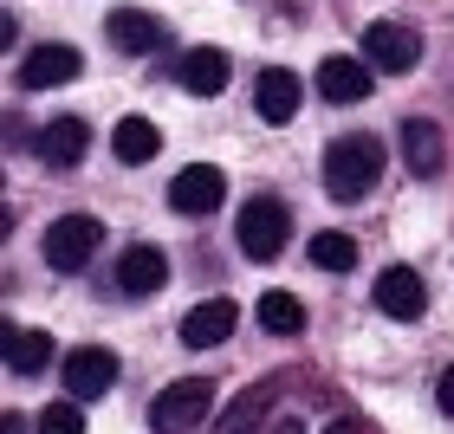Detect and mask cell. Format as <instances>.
Listing matches in <instances>:
<instances>
[{
  "instance_id": "obj_1",
  "label": "cell",
  "mask_w": 454,
  "mask_h": 434,
  "mask_svg": "<svg viewBox=\"0 0 454 434\" xmlns=\"http://www.w3.org/2000/svg\"><path fill=\"white\" fill-rule=\"evenodd\" d=\"M383 175V143L377 136H338L332 150H325V189H332V201H364L370 189H377Z\"/></svg>"
},
{
  "instance_id": "obj_2",
  "label": "cell",
  "mask_w": 454,
  "mask_h": 434,
  "mask_svg": "<svg viewBox=\"0 0 454 434\" xmlns=\"http://www.w3.org/2000/svg\"><path fill=\"white\" fill-rule=\"evenodd\" d=\"M98 246H105V227H98L91 214H59L46 227V240H39V253H46L52 273H85Z\"/></svg>"
},
{
  "instance_id": "obj_3",
  "label": "cell",
  "mask_w": 454,
  "mask_h": 434,
  "mask_svg": "<svg viewBox=\"0 0 454 434\" xmlns=\"http://www.w3.org/2000/svg\"><path fill=\"white\" fill-rule=\"evenodd\" d=\"M286 227H293V214H286V201L279 195H254L240 208V253L247 260H279L286 253Z\"/></svg>"
},
{
  "instance_id": "obj_4",
  "label": "cell",
  "mask_w": 454,
  "mask_h": 434,
  "mask_svg": "<svg viewBox=\"0 0 454 434\" xmlns=\"http://www.w3.org/2000/svg\"><path fill=\"white\" fill-rule=\"evenodd\" d=\"M215 408V383L208 376H189V383H169L162 396L150 402V428L156 434H195V422Z\"/></svg>"
},
{
  "instance_id": "obj_5",
  "label": "cell",
  "mask_w": 454,
  "mask_h": 434,
  "mask_svg": "<svg viewBox=\"0 0 454 434\" xmlns=\"http://www.w3.org/2000/svg\"><path fill=\"white\" fill-rule=\"evenodd\" d=\"M66 396L72 402H98L105 389L117 383V350H105V344H78V350H66Z\"/></svg>"
},
{
  "instance_id": "obj_6",
  "label": "cell",
  "mask_w": 454,
  "mask_h": 434,
  "mask_svg": "<svg viewBox=\"0 0 454 434\" xmlns=\"http://www.w3.org/2000/svg\"><path fill=\"white\" fill-rule=\"evenodd\" d=\"M416 58H422L416 27H403V19H370V27H364V66H377V72H409Z\"/></svg>"
},
{
  "instance_id": "obj_7",
  "label": "cell",
  "mask_w": 454,
  "mask_h": 434,
  "mask_svg": "<svg viewBox=\"0 0 454 434\" xmlns=\"http://www.w3.org/2000/svg\"><path fill=\"white\" fill-rule=\"evenodd\" d=\"M227 195V175L215 169V162H189L176 182H169V208L176 214H215Z\"/></svg>"
},
{
  "instance_id": "obj_8",
  "label": "cell",
  "mask_w": 454,
  "mask_h": 434,
  "mask_svg": "<svg viewBox=\"0 0 454 434\" xmlns=\"http://www.w3.org/2000/svg\"><path fill=\"white\" fill-rule=\"evenodd\" d=\"M33 150H39V162H52V169H78L85 150H91V123L85 117H52V123H39Z\"/></svg>"
},
{
  "instance_id": "obj_9",
  "label": "cell",
  "mask_w": 454,
  "mask_h": 434,
  "mask_svg": "<svg viewBox=\"0 0 454 434\" xmlns=\"http://www.w3.org/2000/svg\"><path fill=\"white\" fill-rule=\"evenodd\" d=\"M377 312L416 324V318L428 312V285L409 273V266H383V273H377Z\"/></svg>"
},
{
  "instance_id": "obj_10",
  "label": "cell",
  "mask_w": 454,
  "mask_h": 434,
  "mask_svg": "<svg viewBox=\"0 0 454 434\" xmlns=\"http://www.w3.org/2000/svg\"><path fill=\"white\" fill-rule=\"evenodd\" d=\"M117 285H123L130 298L162 292V285H169V260H162V246H150V240L123 246V260H117Z\"/></svg>"
},
{
  "instance_id": "obj_11",
  "label": "cell",
  "mask_w": 454,
  "mask_h": 434,
  "mask_svg": "<svg viewBox=\"0 0 454 434\" xmlns=\"http://www.w3.org/2000/svg\"><path fill=\"white\" fill-rule=\"evenodd\" d=\"M240 324V305L234 298H208V305H189V318H182L176 337L189 350H208V344H227V330Z\"/></svg>"
},
{
  "instance_id": "obj_12",
  "label": "cell",
  "mask_w": 454,
  "mask_h": 434,
  "mask_svg": "<svg viewBox=\"0 0 454 434\" xmlns=\"http://www.w3.org/2000/svg\"><path fill=\"white\" fill-rule=\"evenodd\" d=\"M227 72H234V58H227L221 46H195V52H182V66H176V78H182L189 97H221Z\"/></svg>"
},
{
  "instance_id": "obj_13",
  "label": "cell",
  "mask_w": 454,
  "mask_h": 434,
  "mask_svg": "<svg viewBox=\"0 0 454 434\" xmlns=\"http://www.w3.org/2000/svg\"><path fill=\"white\" fill-rule=\"evenodd\" d=\"M254 111H260V123H293L299 117V72L266 66L254 78Z\"/></svg>"
},
{
  "instance_id": "obj_14",
  "label": "cell",
  "mask_w": 454,
  "mask_h": 434,
  "mask_svg": "<svg viewBox=\"0 0 454 434\" xmlns=\"http://www.w3.org/2000/svg\"><path fill=\"white\" fill-rule=\"evenodd\" d=\"M78 72H85L78 46H33V52H27V66H20V85H33V91H52V85H72Z\"/></svg>"
},
{
  "instance_id": "obj_15",
  "label": "cell",
  "mask_w": 454,
  "mask_h": 434,
  "mask_svg": "<svg viewBox=\"0 0 454 434\" xmlns=\"http://www.w3.org/2000/svg\"><path fill=\"white\" fill-rule=\"evenodd\" d=\"M370 85H377V72L364 66V58H344V52H332L318 66V91L332 97V105H364L370 97Z\"/></svg>"
},
{
  "instance_id": "obj_16",
  "label": "cell",
  "mask_w": 454,
  "mask_h": 434,
  "mask_svg": "<svg viewBox=\"0 0 454 434\" xmlns=\"http://www.w3.org/2000/svg\"><path fill=\"white\" fill-rule=\"evenodd\" d=\"M0 350H7V369H13V376H39V369L59 357L46 330H27V324H0Z\"/></svg>"
},
{
  "instance_id": "obj_17",
  "label": "cell",
  "mask_w": 454,
  "mask_h": 434,
  "mask_svg": "<svg viewBox=\"0 0 454 434\" xmlns=\"http://www.w3.org/2000/svg\"><path fill=\"white\" fill-rule=\"evenodd\" d=\"M105 33H111V46H117V52H130V58H143V52H156V46H162V19H156V13H143V7H117V13L105 19Z\"/></svg>"
},
{
  "instance_id": "obj_18",
  "label": "cell",
  "mask_w": 454,
  "mask_h": 434,
  "mask_svg": "<svg viewBox=\"0 0 454 434\" xmlns=\"http://www.w3.org/2000/svg\"><path fill=\"white\" fill-rule=\"evenodd\" d=\"M442 123H428V117H409L403 123V162H409V175H442Z\"/></svg>"
},
{
  "instance_id": "obj_19",
  "label": "cell",
  "mask_w": 454,
  "mask_h": 434,
  "mask_svg": "<svg viewBox=\"0 0 454 434\" xmlns=\"http://www.w3.org/2000/svg\"><path fill=\"white\" fill-rule=\"evenodd\" d=\"M156 150H162V130H156L150 117H123L117 130H111V156H117V162H130V169H143V162H150Z\"/></svg>"
},
{
  "instance_id": "obj_20",
  "label": "cell",
  "mask_w": 454,
  "mask_h": 434,
  "mask_svg": "<svg viewBox=\"0 0 454 434\" xmlns=\"http://www.w3.org/2000/svg\"><path fill=\"white\" fill-rule=\"evenodd\" d=\"M254 318H260V330H273V337H299L305 330V305L293 292H260Z\"/></svg>"
},
{
  "instance_id": "obj_21",
  "label": "cell",
  "mask_w": 454,
  "mask_h": 434,
  "mask_svg": "<svg viewBox=\"0 0 454 434\" xmlns=\"http://www.w3.org/2000/svg\"><path fill=\"white\" fill-rule=\"evenodd\" d=\"M312 266L318 273H350L357 266V240L350 234H312Z\"/></svg>"
},
{
  "instance_id": "obj_22",
  "label": "cell",
  "mask_w": 454,
  "mask_h": 434,
  "mask_svg": "<svg viewBox=\"0 0 454 434\" xmlns=\"http://www.w3.org/2000/svg\"><path fill=\"white\" fill-rule=\"evenodd\" d=\"M260 408H266V389H254V396H240L234 408L221 415V434H260Z\"/></svg>"
},
{
  "instance_id": "obj_23",
  "label": "cell",
  "mask_w": 454,
  "mask_h": 434,
  "mask_svg": "<svg viewBox=\"0 0 454 434\" xmlns=\"http://www.w3.org/2000/svg\"><path fill=\"white\" fill-rule=\"evenodd\" d=\"M39 434H85V415H78V402H52V408H39Z\"/></svg>"
},
{
  "instance_id": "obj_24",
  "label": "cell",
  "mask_w": 454,
  "mask_h": 434,
  "mask_svg": "<svg viewBox=\"0 0 454 434\" xmlns=\"http://www.w3.org/2000/svg\"><path fill=\"white\" fill-rule=\"evenodd\" d=\"M435 408H442V415H454V369H448L442 389H435Z\"/></svg>"
},
{
  "instance_id": "obj_25",
  "label": "cell",
  "mask_w": 454,
  "mask_h": 434,
  "mask_svg": "<svg viewBox=\"0 0 454 434\" xmlns=\"http://www.w3.org/2000/svg\"><path fill=\"white\" fill-rule=\"evenodd\" d=\"M0 434H27V422H20V415H7V422H0Z\"/></svg>"
},
{
  "instance_id": "obj_26",
  "label": "cell",
  "mask_w": 454,
  "mask_h": 434,
  "mask_svg": "<svg viewBox=\"0 0 454 434\" xmlns=\"http://www.w3.org/2000/svg\"><path fill=\"white\" fill-rule=\"evenodd\" d=\"M266 434H305L299 422H273V428H266Z\"/></svg>"
},
{
  "instance_id": "obj_27",
  "label": "cell",
  "mask_w": 454,
  "mask_h": 434,
  "mask_svg": "<svg viewBox=\"0 0 454 434\" xmlns=\"http://www.w3.org/2000/svg\"><path fill=\"white\" fill-rule=\"evenodd\" d=\"M332 434H364V428H350V422H338V428H332Z\"/></svg>"
}]
</instances>
